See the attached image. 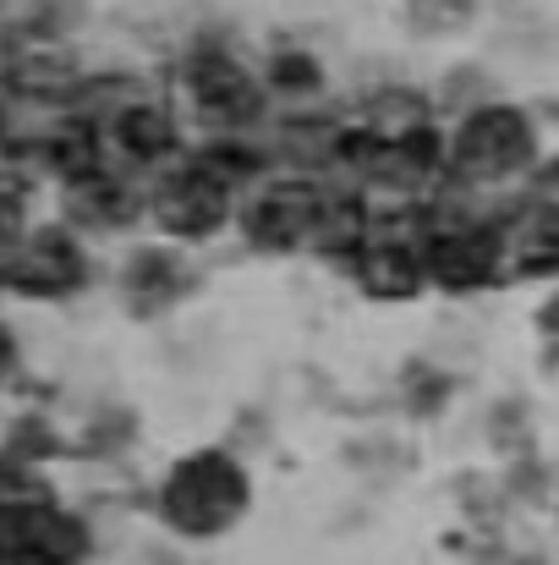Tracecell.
Here are the masks:
<instances>
[{
  "mask_svg": "<svg viewBox=\"0 0 559 565\" xmlns=\"http://www.w3.org/2000/svg\"><path fill=\"white\" fill-rule=\"evenodd\" d=\"M247 505V483L225 456H192L165 483V516L182 533H219Z\"/></svg>",
  "mask_w": 559,
  "mask_h": 565,
  "instance_id": "1",
  "label": "cell"
},
{
  "mask_svg": "<svg viewBox=\"0 0 559 565\" xmlns=\"http://www.w3.org/2000/svg\"><path fill=\"white\" fill-rule=\"evenodd\" d=\"M527 154H533V132H527L522 110H505V105L477 110V116L461 127V138H455V160H461V171H472V177L516 171Z\"/></svg>",
  "mask_w": 559,
  "mask_h": 565,
  "instance_id": "2",
  "label": "cell"
},
{
  "mask_svg": "<svg viewBox=\"0 0 559 565\" xmlns=\"http://www.w3.org/2000/svg\"><path fill=\"white\" fill-rule=\"evenodd\" d=\"M154 214L165 231H182V236H203L219 225L225 214V177L214 171H186V177H171L160 198H154Z\"/></svg>",
  "mask_w": 559,
  "mask_h": 565,
  "instance_id": "3",
  "label": "cell"
},
{
  "mask_svg": "<svg viewBox=\"0 0 559 565\" xmlns=\"http://www.w3.org/2000/svg\"><path fill=\"white\" fill-rule=\"evenodd\" d=\"M6 275H11L22 291H66V286H77L83 258H77V247H72L61 231H39V236H28V242L6 258Z\"/></svg>",
  "mask_w": 559,
  "mask_h": 565,
  "instance_id": "4",
  "label": "cell"
},
{
  "mask_svg": "<svg viewBox=\"0 0 559 565\" xmlns=\"http://www.w3.org/2000/svg\"><path fill=\"white\" fill-rule=\"evenodd\" d=\"M319 192L313 188H275L264 192L258 203H252V214H247V231H252V242H308L313 236V220H319Z\"/></svg>",
  "mask_w": 559,
  "mask_h": 565,
  "instance_id": "5",
  "label": "cell"
},
{
  "mask_svg": "<svg viewBox=\"0 0 559 565\" xmlns=\"http://www.w3.org/2000/svg\"><path fill=\"white\" fill-rule=\"evenodd\" d=\"M192 88H197L203 110H208V116H219V121H241V116H252V110H258L247 72H241L230 55H219V50L197 55V66H192Z\"/></svg>",
  "mask_w": 559,
  "mask_h": 565,
  "instance_id": "6",
  "label": "cell"
},
{
  "mask_svg": "<svg viewBox=\"0 0 559 565\" xmlns=\"http://www.w3.org/2000/svg\"><path fill=\"white\" fill-rule=\"evenodd\" d=\"M428 269H433L444 286H477V280L494 269V236L444 231V236L428 242Z\"/></svg>",
  "mask_w": 559,
  "mask_h": 565,
  "instance_id": "7",
  "label": "cell"
},
{
  "mask_svg": "<svg viewBox=\"0 0 559 565\" xmlns=\"http://www.w3.org/2000/svg\"><path fill=\"white\" fill-rule=\"evenodd\" d=\"M116 143H121V154H132V160H160V154L176 143V132H171V121H165L160 110L132 105V110L116 121Z\"/></svg>",
  "mask_w": 559,
  "mask_h": 565,
  "instance_id": "8",
  "label": "cell"
},
{
  "mask_svg": "<svg viewBox=\"0 0 559 565\" xmlns=\"http://www.w3.org/2000/svg\"><path fill=\"white\" fill-rule=\"evenodd\" d=\"M516 264L522 269H559V209H533L516 225Z\"/></svg>",
  "mask_w": 559,
  "mask_h": 565,
  "instance_id": "9",
  "label": "cell"
},
{
  "mask_svg": "<svg viewBox=\"0 0 559 565\" xmlns=\"http://www.w3.org/2000/svg\"><path fill=\"white\" fill-rule=\"evenodd\" d=\"M357 275H363V286H368L373 297H411V291H417V264H411L400 247L368 253V258L357 264Z\"/></svg>",
  "mask_w": 559,
  "mask_h": 565,
  "instance_id": "10",
  "label": "cell"
},
{
  "mask_svg": "<svg viewBox=\"0 0 559 565\" xmlns=\"http://www.w3.org/2000/svg\"><path fill=\"white\" fill-rule=\"evenodd\" d=\"M44 160H50L61 177H72V182H88V177H94V166H99L94 132H88V127H66V132H55V138L44 143Z\"/></svg>",
  "mask_w": 559,
  "mask_h": 565,
  "instance_id": "11",
  "label": "cell"
},
{
  "mask_svg": "<svg viewBox=\"0 0 559 565\" xmlns=\"http://www.w3.org/2000/svg\"><path fill=\"white\" fill-rule=\"evenodd\" d=\"M357 236H363V209L352 198H324L308 242H319V247H352Z\"/></svg>",
  "mask_w": 559,
  "mask_h": 565,
  "instance_id": "12",
  "label": "cell"
},
{
  "mask_svg": "<svg viewBox=\"0 0 559 565\" xmlns=\"http://www.w3.org/2000/svg\"><path fill=\"white\" fill-rule=\"evenodd\" d=\"M72 209H77L83 220H121L132 203H127V192L116 188V182L88 177V182H72Z\"/></svg>",
  "mask_w": 559,
  "mask_h": 565,
  "instance_id": "13",
  "label": "cell"
},
{
  "mask_svg": "<svg viewBox=\"0 0 559 565\" xmlns=\"http://www.w3.org/2000/svg\"><path fill=\"white\" fill-rule=\"evenodd\" d=\"M6 363H11V347H6V335H0V369H6Z\"/></svg>",
  "mask_w": 559,
  "mask_h": 565,
  "instance_id": "14",
  "label": "cell"
}]
</instances>
